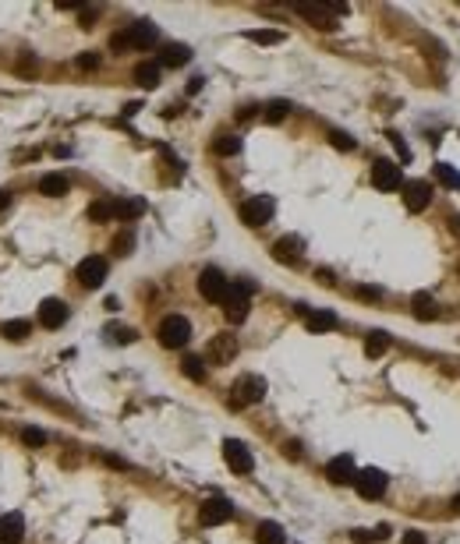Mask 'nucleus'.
<instances>
[{"label": "nucleus", "instance_id": "1", "mask_svg": "<svg viewBox=\"0 0 460 544\" xmlns=\"http://www.w3.org/2000/svg\"><path fill=\"white\" fill-rule=\"evenodd\" d=\"M252 290H255V283H248V279H241V283H230V290H227V297H223V315H227V322H245L248 318V308H252Z\"/></svg>", "mask_w": 460, "mask_h": 544}, {"label": "nucleus", "instance_id": "2", "mask_svg": "<svg viewBox=\"0 0 460 544\" xmlns=\"http://www.w3.org/2000/svg\"><path fill=\"white\" fill-rule=\"evenodd\" d=\"M156 336H160V343H163L167 350H181L184 343L191 340V322H188L184 315H167V318L160 322Z\"/></svg>", "mask_w": 460, "mask_h": 544}, {"label": "nucleus", "instance_id": "3", "mask_svg": "<svg viewBox=\"0 0 460 544\" xmlns=\"http://www.w3.org/2000/svg\"><path fill=\"white\" fill-rule=\"evenodd\" d=\"M262 396H266V378H259V375H241L230 385V407H252Z\"/></svg>", "mask_w": 460, "mask_h": 544}, {"label": "nucleus", "instance_id": "4", "mask_svg": "<svg viewBox=\"0 0 460 544\" xmlns=\"http://www.w3.org/2000/svg\"><path fill=\"white\" fill-rule=\"evenodd\" d=\"M227 290H230V279L223 276L220 269H202L198 272V293L205 297V300H216V304H223V297H227Z\"/></svg>", "mask_w": 460, "mask_h": 544}, {"label": "nucleus", "instance_id": "5", "mask_svg": "<svg viewBox=\"0 0 460 544\" xmlns=\"http://www.w3.org/2000/svg\"><path fill=\"white\" fill-rule=\"evenodd\" d=\"M273 209L276 205L270 194H252L248 202H241V219H245V226H262V223H270Z\"/></svg>", "mask_w": 460, "mask_h": 544}, {"label": "nucleus", "instance_id": "6", "mask_svg": "<svg viewBox=\"0 0 460 544\" xmlns=\"http://www.w3.org/2000/svg\"><path fill=\"white\" fill-rule=\"evenodd\" d=\"M372 184L379 191H397V187H404V174L393 159H375L372 163Z\"/></svg>", "mask_w": 460, "mask_h": 544}, {"label": "nucleus", "instance_id": "7", "mask_svg": "<svg viewBox=\"0 0 460 544\" xmlns=\"http://www.w3.org/2000/svg\"><path fill=\"white\" fill-rule=\"evenodd\" d=\"M223 459H227V466H230L234 474H248V470L255 466V459H252V453H248V446L237 442V439H227V442H223Z\"/></svg>", "mask_w": 460, "mask_h": 544}, {"label": "nucleus", "instance_id": "8", "mask_svg": "<svg viewBox=\"0 0 460 544\" xmlns=\"http://www.w3.org/2000/svg\"><path fill=\"white\" fill-rule=\"evenodd\" d=\"M354 488H358L362 498H382L386 495V474L375 470V466H368V470H362L354 477Z\"/></svg>", "mask_w": 460, "mask_h": 544}, {"label": "nucleus", "instance_id": "9", "mask_svg": "<svg viewBox=\"0 0 460 544\" xmlns=\"http://www.w3.org/2000/svg\"><path fill=\"white\" fill-rule=\"evenodd\" d=\"M230 516H234V506H230L227 498H205L202 509H198V520H202L205 527H220V523H227Z\"/></svg>", "mask_w": 460, "mask_h": 544}, {"label": "nucleus", "instance_id": "10", "mask_svg": "<svg viewBox=\"0 0 460 544\" xmlns=\"http://www.w3.org/2000/svg\"><path fill=\"white\" fill-rule=\"evenodd\" d=\"M103 279H106V258L89 255V258H82V262H78V283H82L86 290H96Z\"/></svg>", "mask_w": 460, "mask_h": 544}, {"label": "nucleus", "instance_id": "11", "mask_svg": "<svg viewBox=\"0 0 460 544\" xmlns=\"http://www.w3.org/2000/svg\"><path fill=\"white\" fill-rule=\"evenodd\" d=\"M429 202H432V184L429 181H407L404 184V205H407L411 212L429 209Z\"/></svg>", "mask_w": 460, "mask_h": 544}, {"label": "nucleus", "instance_id": "12", "mask_svg": "<svg viewBox=\"0 0 460 544\" xmlns=\"http://www.w3.org/2000/svg\"><path fill=\"white\" fill-rule=\"evenodd\" d=\"M294 11L301 18H308L315 28H333V11L337 7H329V4H297ZM337 14H344V11H337Z\"/></svg>", "mask_w": 460, "mask_h": 544}, {"label": "nucleus", "instance_id": "13", "mask_svg": "<svg viewBox=\"0 0 460 544\" xmlns=\"http://www.w3.org/2000/svg\"><path fill=\"white\" fill-rule=\"evenodd\" d=\"M64 322H68V304H64V300L50 297V300L39 304V325H43V329H61Z\"/></svg>", "mask_w": 460, "mask_h": 544}, {"label": "nucleus", "instance_id": "14", "mask_svg": "<svg viewBox=\"0 0 460 544\" xmlns=\"http://www.w3.org/2000/svg\"><path fill=\"white\" fill-rule=\"evenodd\" d=\"M326 477L333 481V484H351L354 477H358V470H354V459L347 453L333 456L329 463H326Z\"/></svg>", "mask_w": 460, "mask_h": 544}, {"label": "nucleus", "instance_id": "15", "mask_svg": "<svg viewBox=\"0 0 460 544\" xmlns=\"http://www.w3.org/2000/svg\"><path fill=\"white\" fill-rule=\"evenodd\" d=\"M234 357H237V336L220 333V336L209 343V361L213 364H230Z\"/></svg>", "mask_w": 460, "mask_h": 544}, {"label": "nucleus", "instance_id": "16", "mask_svg": "<svg viewBox=\"0 0 460 544\" xmlns=\"http://www.w3.org/2000/svg\"><path fill=\"white\" fill-rule=\"evenodd\" d=\"M124 39H128L131 50H149V46L156 43V25H153V21H135V25L124 32Z\"/></svg>", "mask_w": 460, "mask_h": 544}, {"label": "nucleus", "instance_id": "17", "mask_svg": "<svg viewBox=\"0 0 460 544\" xmlns=\"http://www.w3.org/2000/svg\"><path fill=\"white\" fill-rule=\"evenodd\" d=\"M301 237H294V234H287V237H280L273 244V258L276 262H283V266H294L297 258H301Z\"/></svg>", "mask_w": 460, "mask_h": 544}, {"label": "nucleus", "instance_id": "18", "mask_svg": "<svg viewBox=\"0 0 460 544\" xmlns=\"http://www.w3.org/2000/svg\"><path fill=\"white\" fill-rule=\"evenodd\" d=\"M21 538H25V520H21V513L0 516V544H21Z\"/></svg>", "mask_w": 460, "mask_h": 544}, {"label": "nucleus", "instance_id": "19", "mask_svg": "<svg viewBox=\"0 0 460 544\" xmlns=\"http://www.w3.org/2000/svg\"><path fill=\"white\" fill-rule=\"evenodd\" d=\"M188 57H191L188 46L170 43V46H163V53H160V68H181V64H188Z\"/></svg>", "mask_w": 460, "mask_h": 544}, {"label": "nucleus", "instance_id": "20", "mask_svg": "<svg viewBox=\"0 0 460 544\" xmlns=\"http://www.w3.org/2000/svg\"><path fill=\"white\" fill-rule=\"evenodd\" d=\"M68 187H71V184H68V177H64V174H46V177L39 181V191H43L46 198H64V194H68Z\"/></svg>", "mask_w": 460, "mask_h": 544}, {"label": "nucleus", "instance_id": "21", "mask_svg": "<svg viewBox=\"0 0 460 544\" xmlns=\"http://www.w3.org/2000/svg\"><path fill=\"white\" fill-rule=\"evenodd\" d=\"M305 325L312 333H329V329H337V315L333 311H308L305 315Z\"/></svg>", "mask_w": 460, "mask_h": 544}, {"label": "nucleus", "instance_id": "22", "mask_svg": "<svg viewBox=\"0 0 460 544\" xmlns=\"http://www.w3.org/2000/svg\"><path fill=\"white\" fill-rule=\"evenodd\" d=\"M89 219L92 223H106V219H117V202L113 198H99L89 205Z\"/></svg>", "mask_w": 460, "mask_h": 544}, {"label": "nucleus", "instance_id": "23", "mask_svg": "<svg viewBox=\"0 0 460 544\" xmlns=\"http://www.w3.org/2000/svg\"><path fill=\"white\" fill-rule=\"evenodd\" d=\"M142 212H145V202H142V198H117V219L131 223V219H138Z\"/></svg>", "mask_w": 460, "mask_h": 544}, {"label": "nucleus", "instance_id": "24", "mask_svg": "<svg viewBox=\"0 0 460 544\" xmlns=\"http://www.w3.org/2000/svg\"><path fill=\"white\" fill-rule=\"evenodd\" d=\"M411 311H414V318L432 322V318H436V300H432L429 293H414V297H411Z\"/></svg>", "mask_w": 460, "mask_h": 544}, {"label": "nucleus", "instance_id": "25", "mask_svg": "<svg viewBox=\"0 0 460 544\" xmlns=\"http://www.w3.org/2000/svg\"><path fill=\"white\" fill-rule=\"evenodd\" d=\"M255 541H259V544H287V534H283V527H280V523H259Z\"/></svg>", "mask_w": 460, "mask_h": 544}, {"label": "nucleus", "instance_id": "26", "mask_svg": "<svg viewBox=\"0 0 460 544\" xmlns=\"http://www.w3.org/2000/svg\"><path fill=\"white\" fill-rule=\"evenodd\" d=\"M135 82L142 89H156L160 85V64H138L135 68Z\"/></svg>", "mask_w": 460, "mask_h": 544}, {"label": "nucleus", "instance_id": "27", "mask_svg": "<svg viewBox=\"0 0 460 544\" xmlns=\"http://www.w3.org/2000/svg\"><path fill=\"white\" fill-rule=\"evenodd\" d=\"M0 333H4V340H11V343H25V340H29V333H32V325H29V322H21V318H14V322H7Z\"/></svg>", "mask_w": 460, "mask_h": 544}, {"label": "nucleus", "instance_id": "28", "mask_svg": "<svg viewBox=\"0 0 460 544\" xmlns=\"http://www.w3.org/2000/svg\"><path fill=\"white\" fill-rule=\"evenodd\" d=\"M213 152H216V156H237V152H241V138H237V135H220V138L213 142Z\"/></svg>", "mask_w": 460, "mask_h": 544}, {"label": "nucleus", "instance_id": "29", "mask_svg": "<svg viewBox=\"0 0 460 544\" xmlns=\"http://www.w3.org/2000/svg\"><path fill=\"white\" fill-rule=\"evenodd\" d=\"M386 350H389V336H386V333H368V340H365L368 357H382Z\"/></svg>", "mask_w": 460, "mask_h": 544}, {"label": "nucleus", "instance_id": "30", "mask_svg": "<svg viewBox=\"0 0 460 544\" xmlns=\"http://www.w3.org/2000/svg\"><path fill=\"white\" fill-rule=\"evenodd\" d=\"M287 113H290V103H287V99H273V103H266V110H262V117H266L270 124H280Z\"/></svg>", "mask_w": 460, "mask_h": 544}, {"label": "nucleus", "instance_id": "31", "mask_svg": "<svg viewBox=\"0 0 460 544\" xmlns=\"http://www.w3.org/2000/svg\"><path fill=\"white\" fill-rule=\"evenodd\" d=\"M181 371L191 378V382H202V378H205V364H202V357H195V354H188L181 361Z\"/></svg>", "mask_w": 460, "mask_h": 544}, {"label": "nucleus", "instance_id": "32", "mask_svg": "<svg viewBox=\"0 0 460 544\" xmlns=\"http://www.w3.org/2000/svg\"><path fill=\"white\" fill-rule=\"evenodd\" d=\"M436 181L446 184V187H460L457 167H450V163H436Z\"/></svg>", "mask_w": 460, "mask_h": 544}, {"label": "nucleus", "instance_id": "33", "mask_svg": "<svg viewBox=\"0 0 460 544\" xmlns=\"http://www.w3.org/2000/svg\"><path fill=\"white\" fill-rule=\"evenodd\" d=\"M248 39L252 43H262V46H276V43H283V32H276V28H255V32H248Z\"/></svg>", "mask_w": 460, "mask_h": 544}, {"label": "nucleus", "instance_id": "34", "mask_svg": "<svg viewBox=\"0 0 460 544\" xmlns=\"http://www.w3.org/2000/svg\"><path fill=\"white\" fill-rule=\"evenodd\" d=\"M21 442L32 446V449H39V446H46V431H39V428H25V431H21Z\"/></svg>", "mask_w": 460, "mask_h": 544}, {"label": "nucleus", "instance_id": "35", "mask_svg": "<svg viewBox=\"0 0 460 544\" xmlns=\"http://www.w3.org/2000/svg\"><path fill=\"white\" fill-rule=\"evenodd\" d=\"M131 248H135V234H131V230H124V234L113 241V251H117V255H131Z\"/></svg>", "mask_w": 460, "mask_h": 544}, {"label": "nucleus", "instance_id": "36", "mask_svg": "<svg viewBox=\"0 0 460 544\" xmlns=\"http://www.w3.org/2000/svg\"><path fill=\"white\" fill-rule=\"evenodd\" d=\"M106 333L113 336V343H131L135 340V329H128V325H110Z\"/></svg>", "mask_w": 460, "mask_h": 544}, {"label": "nucleus", "instance_id": "37", "mask_svg": "<svg viewBox=\"0 0 460 544\" xmlns=\"http://www.w3.org/2000/svg\"><path fill=\"white\" fill-rule=\"evenodd\" d=\"M82 71H96L99 68V53L96 50H86V53H78V61H75Z\"/></svg>", "mask_w": 460, "mask_h": 544}, {"label": "nucleus", "instance_id": "38", "mask_svg": "<svg viewBox=\"0 0 460 544\" xmlns=\"http://www.w3.org/2000/svg\"><path fill=\"white\" fill-rule=\"evenodd\" d=\"M329 142H333L337 149H344V152H351V149H354V138H351V135H344V131H329Z\"/></svg>", "mask_w": 460, "mask_h": 544}, {"label": "nucleus", "instance_id": "39", "mask_svg": "<svg viewBox=\"0 0 460 544\" xmlns=\"http://www.w3.org/2000/svg\"><path fill=\"white\" fill-rule=\"evenodd\" d=\"M358 297H368V300H379L382 293H379L375 286H358Z\"/></svg>", "mask_w": 460, "mask_h": 544}, {"label": "nucleus", "instance_id": "40", "mask_svg": "<svg viewBox=\"0 0 460 544\" xmlns=\"http://www.w3.org/2000/svg\"><path fill=\"white\" fill-rule=\"evenodd\" d=\"M92 21H96V7H82V25L92 28Z\"/></svg>", "mask_w": 460, "mask_h": 544}, {"label": "nucleus", "instance_id": "41", "mask_svg": "<svg viewBox=\"0 0 460 544\" xmlns=\"http://www.w3.org/2000/svg\"><path fill=\"white\" fill-rule=\"evenodd\" d=\"M404 544H425V534H418V530H407V534H404Z\"/></svg>", "mask_w": 460, "mask_h": 544}, {"label": "nucleus", "instance_id": "42", "mask_svg": "<svg viewBox=\"0 0 460 544\" xmlns=\"http://www.w3.org/2000/svg\"><path fill=\"white\" fill-rule=\"evenodd\" d=\"M389 142L397 145V152H400V159H407V145L400 142V135H389Z\"/></svg>", "mask_w": 460, "mask_h": 544}, {"label": "nucleus", "instance_id": "43", "mask_svg": "<svg viewBox=\"0 0 460 544\" xmlns=\"http://www.w3.org/2000/svg\"><path fill=\"white\" fill-rule=\"evenodd\" d=\"M315 276H319V283H326V286H329V283H337V279H333V272H329V269H319V272H315Z\"/></svg>", "mask_w": 460, "mask_h": 544}, {"label": "nucleus", "instance_id": "44", "mask_svg": "<svg viewBox=\"0 0 460 544\" xmlns=\"http://www.w3.org/2000/svg\"><path fill=\"white\" fill-rule=\"evenodd\" d=\"M7 205H11V194H7V191H0V212H4Z\"/></svg>", "mask_w": 460, "mask_h": 544}, {"label": "nucleus", "instance_id": "45", "mask_svg": "<svg viewBox=\"0 0 460 544\" xmlns=\"http://www.w3.org/2000/svg\"><path fill=\"white\" fill-rule=\"evenodd\" d=\"M454 509H457V513H460V495H454Z\"/></svg>", "mask_w": 460, "mask_h": 544}]
</instances>
